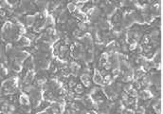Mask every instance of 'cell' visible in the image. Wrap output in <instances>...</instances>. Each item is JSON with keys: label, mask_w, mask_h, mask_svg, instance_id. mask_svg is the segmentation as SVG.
Segmentation results:
<instances>
[{"label": "cell", "mask_w": 163, "mask_h": 114, "mask_svg": "<svg viewBox=\"0 0 163 114\" xmlns=\"http://www.w3.org/2000/svg\"><path fill=\"white\" fill-rule=\"evenodd\" d=\"M19 103H20L21 105V107L23 110H26V111H28V110H30V99H29L28 95H26L25 93H22L20 97H19Z\"/></svg>", "instance_id": "1"}, {"label": "cell", "mask_w": 163, "mask_h": 114, "mask_svg": "<svg viewBox=\"0 0 163 114\" xmlns=\"http://www.w3.org/2000/svg\"><path fill=\"white\" fill-rule=\"evenodd\" d=\"M93 81H94V83H96L97 85H100V86H103V87L105 86V82H104L103 75L101 74V71L98 70H95V71H94Z\"/></svg>", "instance_id": "2"}, {"label": "cell", "mask_w": 163, "mask_h": 114, "mask_svg": "<svg viewBox=\"0 0 163 114\" xmlns=\"http://www.w3.org/2000/svg\"><path fill=\"white\" fill-rule=\"evenodd\" d=\"M152 92L150 91L149 89H143L139 92V98L142 99L143 101H146V100H150L152 98Z\"/></svg>", "instance_id": "3"}, {"label": "cell", "mask_w": 163, "mask_h": 114, "mask_svg": "<svg viewBox=\"0 0 163 114\" xmlns=\"http://www.w3.org/2000/svg\"><path fill=\"white\" fill-rule=\"evenodd\" d=\"M81 81L83 85L86 87H89L91 86V82H90V75L88 73H84L83 75L81 76Z\"/></svg>", "instance_id": "4"}, {"label": "cell", "mask_w": 163, "mask_h": 114, "mask_svg": "<svg viewBox=\"0 0 163 114\" xmlns=\"http://www.w3.org/2000/svg\"><path fill=\"white\" fill-rule=\"evenodd\" d=\"M107 61H108V54H107V53H103L100 57V68H103L104 65L107 63Z\"/></svg>", "instance_id": "5"}, {"label": "cell", "mask_w": 163, "mask_h": 114, "mask_svg": "<svg viewBox=\"0 0 163 114\" xmlns=\"http://www.w3.org/2000/svg\"><path fill=\"white\" fill-rule=\"evenodd\" d=\"M25 23L27 25V27H31L32 25L35 23V15H28L25 17Z\"/></svg>", "instance_id": "6"}, {"label": "cell", "mask_w": 163, "mask_h": 114, "mask_svg": "<svg viewBox=\"0 0 163 114\" xmlns=\"http://www.w3.org/2000/svg\"><path fill=\"white\" fill-rule=\"evenodd\" d=\"M153 59H154V63L155 64H159V62L161 60V53H160V51H158L156 53L154 54L153 56Z\"/></svg>", "instance_id": "7"}, {"label": "cell", "mask_w": 163, "mask_h": 114, "mask_svg": "<svg viewBox=\"0 0 163 114\" xmlns=\"http://www.w3.org/2000/svg\"><path fill=\"white\" fill-rule=\"evenodd\" d=\"M74 92L76 93V94H82L84 92V87L82 85H77V86H75L74 87Z\"/></svg>", "instance_id": "8"}, {"label": "cell", "mask_w": 163, "mask_h": 114, "mask_svg": "<svg viewBox=\"0 0 163 114\" xmlns=\"http://www.w3.org/2000/svg\"><path fill=\"white\" fill-rule=\"evenodd\" d=\"M77 9V6L76 4H74V3H69V4H67V11L69 12H75Z\"/></svg>", "instance_id": "9"}]
</instances>
